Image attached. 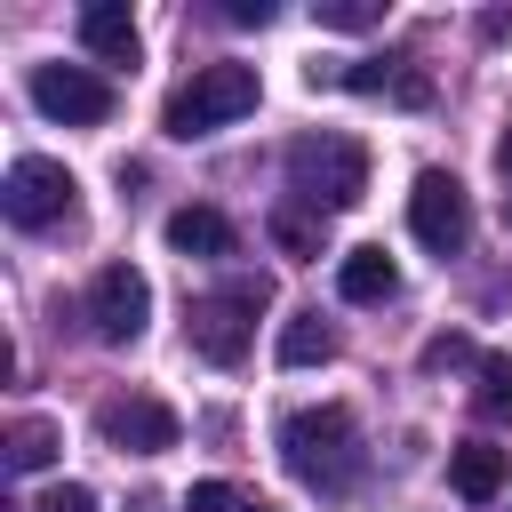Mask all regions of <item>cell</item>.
Wrapping results in <instances>:
<instances>
[{"mask_svg": "<svg viewBox=\"0 0 512 512\" xmlns=\"http://www.w3.org/2000/svg\"><path fill=\"white\" fill-rule=\"evenodd\" d=\"M448 360H480V352H472L464 336H432V344H424V368H448Z\"/></svg>", "mask_w": 512, "mask_h": 512, "instance_id": "obj_21", "label": "cell"}, {"mask_svg": "<svg viewBox=\"0 0 512 512\" xmlns=\"http://www.w3.org/2000/svg\"><path fill=\"white\" fill-rule=\"evenodd\" d=\"M328 32H368V24H384V0H320L312 8Z\"/></svg>", "mask_w": 512, "mask_h": 512, "instance_id": "obj_18", "label": "cell"}, {"mask_svg": "<svg viewBox=\"0 0 512 512\" xmlns=\"http://www.w3.org/2000/svg\"><path fill=\"white\" fill-rule=\"evenodd\" d=\"M56 448H64V432L48 416H16L8 424V472H40V464H56Z\"/></svg>", "mask_w": 512, "mask_h": 512, "instance_id": "obj_14", "label": "cell"}, {"mask_svg": "<svg viewBox=\"0 0 512 512\" xmlns=\"http://www.w3.org/2000/svg\"><path fill=\"white\" fill-rule=\"evenodd\" d=\"M280 456H288V472L304 480V488H320V496H352L360 488V472H368V448H360V424H352V408H296L288 424H280Z\"/></svg>", "mask_w": 512, "mask_h": 512, "instance_id": "obj_1", "label": "cell"}, {"mask_svg": "<svg viewBox=\"0 0 512 512\" xmlns=\"http://www.w3.org/2000/svg\"><path fill=\"white\" fill-rule=\"evenodd\" d=\"M264 296H272L264 280H232L224 296H200V304L184 312L192 352H200V360H216V368H240V360H248V336H256V304H264Z\"/></svg>", "mask_w": 512, "mask_h": 512, "instance_id": "obj_4", "label": "cell"}, {"mask_svg": "<svg viewBox=\"0 0 512 512\" xmlns=\"http://www.w3.org/2000/svg\"><path fill=\"white\" fill-rule=\"evenodd\" d=\"M496 168L512 176V120H504V136H496Z\"/></svg>", "mask_w": 512, "mask_h": 512, "instance_id": "obj_23", "label": "cell"}, {"mask_svg": "<svg viewBox=\"0 0 512 512\" xmlns=\"http://www.w3.org/2000/svg\"><path fill=\"white\" fill-rule=\"evenodd\" d=\"M408 232H416L432 256H464V248H472V192H464L448 168H424L416 192H408Z\"/></svg>", "mask_w": 512, "mask_h": 512, "instance_id": "obj_6", "label": "cell"}, {"mask_svg": "<svg viewBox=\"0 0 512 512\" xmlns=\"http://www.w3.org/2000/svg\"><path fill=\"white\" fill-rule=\"evenodd\" d=\"M168 248H176V256H232L240 232H232V216H216V208H176V216H168Z\"/></svg>", "mask_w": 512, "mask_h": 512, "instance_id": "obj_13", "label": "cell"}, {"mask_svg": "<svg viewBox=\"0 0 512 512\" xmlns=\"http://www.w3.org/2000/svg\"><path fill=\"white\" fill-rule=\"evenodd\" d=\"M472 408H480L488 424L512 416V360H504V352H480V392H472Z\"/></svg>", "mask_w": 512, "mask_h": 512, "instance_id": "obj_17", "label": "cell"}, {"mask_svg": "<svg viewBox=\"0 0 512 512\" xmlns=\"http://www.w3.org/2000/svg\"><path fill=\"white\" fill-rule=\"evenodd\" d=\"M144 320H152V280L136 264H104L88 280V328H96V344H136Z\"/></svg>", "mask_w": 512, "mask_h": 512, "instance_id": "obj_8", "label": "cell"}, {"mask_svg": "<svg viewBox=\"0 0 512 512\" xmlns=\"http://www.w3.org/2000/svg\"><path fill=\"white\" fill-rule=\"evenodd\" d=\"M96 432L120 448V456H160V448H176V408L168 400H152V392H120V400H104L96 408Z\"/></svg>", "mask_w": 512, "mask_h": 512, "instance_id": "obj_9", "label": "cell"}, {"mask_svg": "<svg viewBox=\"0 0 512 512\" xmlns=\"http://www.w3.org/2000/svg\"><path fill=\"white\" fill-rule=\"evenodd\" d=\"M256 96H264V88H256V64H200V72L160 104V128H168L176 144H192V136L256 112Z\"/></svg>", "mask_w": 512, "mask_h": 512, "instance_id": "obj_3", "label": "cell"}, {"mask_svg": "<svg viewBox=\"0 0 512 512\" xmlns=\"http://www.w3.org/2000/svg\"><path fill=\"white\" fill-rule=\"evenodd\" d=\"M72 168L64 160H48V152H24V160H8V184H0V208H8V224H24V232H48V224H64L72 216Z\"/></svg>", "mask_w": 512, "mask_h": 512, "instance_id": "obj_5", "label": "cell"}, {"mask_svg": "<svg viewBox=\"0 0 512 512\" xmlns=\"http://www.w3.org/2000/svg\"><path fill=\"white\" fill-rule=\"evenodd\" d=\"M336 352V328L320 320V312H296L288 328H280V368H312V360H328Z\"/></svg>", "mask_w": 512, "mask_h": 512, "instance_id": "obj_15", "label": "cell"}, {"mask_svg": "<svg viewBox=\"0 0 512 512\" xmlns=\"http://www.w3.org/2000/svg\"><path fill=\"white\" fill-rule=\"evenodd\" d=\"M320 224H328V216L304 208V200H280V208H272V240H280L288 256H320Z\"/></svg>", "mask_w": 512, "mask_h": 512, "instance_id": "obj_16", "label": "cell"}, {"mask_svg": "<svg viewBox=\"0 0 512 512\" xmlns=\"http://www.w3.org/2000/svg\"><path fill=\"white\" fill-rule=\"evenodd\" d=\"M248 496L232 488V480H192V496H184V512H240Z\"/></svg>", "mask_w": 512, "mask_h": 512, "instance_id": "obj_19", "label": "cell"}, {"mask_svg": "<svg viewBox=\"0 0 512 512\" xmlns=\"http://www.w3.org/2000/svg\"><path fill=\"white\" fill-rule=\"evenodd\" d=\"M32 512H96V488H80V480H56Z\"/></svg>", "mask_w": 512, "mask_h": 512, "instance_id": "obj_20", "label": "cell"}, {"mask_svg": "<svg viewBox=\"0 0 512 512\" xmlns=\"http://www.w3.org/2000/svg\"><path fill=\"white\" fill-rule=\"evenodd\" d=\"M288 192H296L304 208H320V216L360 208V192H368V144H360V136H336V128L296 136V144H288Z\"/></svg>", "mask_w": 512, "mask_h": 512, "instance_id": "obj_2", "label": "cell"}, {"mask_svg": "<svg viewBox=\"0 0 512 512\" xmlns=\"http://www.w3.org/2000/svg\"><path fill=\"white\" fill-rule=\"evenodd\" d=\"M32 104L48 112V120H64V128H96V120H112V80L104 72H88V64H32Z\"/></svg>", "mask_w": 512, "mask_h": 512, "instance_id": "obj_7", "label": "cell"}, {"mask_svg": "<svg viewBox=\"0 0 512 512\" xmlns=\"http://www.w3.org/2000/svg\"><path fill=\"white\" fill-rule=\"evenodd\" d=\"M232 24H272V0H224Z\"/></svg>", "mask_w": 512, "mask_h": 512, "instance_id": "obj_22", "label": "cell"}, {"mask_svg": "<svg viewBox=\"0 0 512 512\" xmlns=\"http://www.w3.org/2000/svg\"><path fill=\"white\" fill-rule=\"evenodd\" d=\"M240 512H280V504H264V496H248V504H240Z\"/></svg>", "mask_w": 512, "mask_h": 512, "instance_id": "obj_24", "label": "cell"}, {"mask_svg": "<svg viewBox=\"0 0 512 512\" xmlns=\"http://www.w3.org/2000/svg\"><path fill=\"white\" fill-rule=\"evenodd\" d=\"M448 488H456L464 504H488V496L504 488V448H496V440H464V448H448Z\"/></svg>", "mask_w": 512, "mask_h": 512, "instance_id": "obj_12", "label": "cell"}, {"mask_svg": "<svg viewBox=\"0 0 512 512\" xmlns=\"http://www.w3.org/2000/svg\"><path fill=\"white\" fill-rule=\"evenodd\" d=\"M80 48H88L96 64H136L144 40H136V16H128L120 0H88V8H80Z\"/></svg>", "mask_w": 512, "mask_h": 512, "instance_id": "obj_10", "label": "cell"}, {"mask_svg": "<svg viewBox=\"0 0 512 512\" xmlns=\"http://www.w3.org/2000/svg\"><path fill=\"white\" fill-rule=\"evenodd\" d=\"M392 288H400V264L384 248H344V264H336V296L344 304H384Z\"/></svg>", "mask_w": 512, "mask_h": 512, "instance_id": "obj_11", "label": "cell"}]
</instances>
